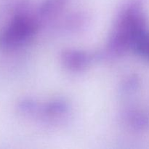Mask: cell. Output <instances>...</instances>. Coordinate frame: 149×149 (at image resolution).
I'll return each mask as SVG.
<instances>
[{
  "label": "cell",
  "mask_w": 149,
  "mask_h": 149,
  "mask_svg": "<svg viewBox=\"0 0 149 149\" xmlns=\"http://www.w3.org/2000/svg\"><path fill=\"white\" fill-rule=\"evenodd\" d=\"M34 24L30 19L16 17L10 26L0 33V47L10 48L16 46L31 34Z\"/></svg>",
  "instance_id": "1"
},
{
  "label": "cell",
  "mask_w": 149,
  "mask_h": 149,
  "mask_svg": "<svg viewBox=\"0 0 149 149\" xmlns=\"http://www.w3.org/2000/svg\"><path fill=\"white\" fill-rule=\"evenodd\" d=\"M130 43L139 55L149 60V31L143 26L134 32Z\"/></svg>",
  "instance_id": "2"
}]
</instances>
